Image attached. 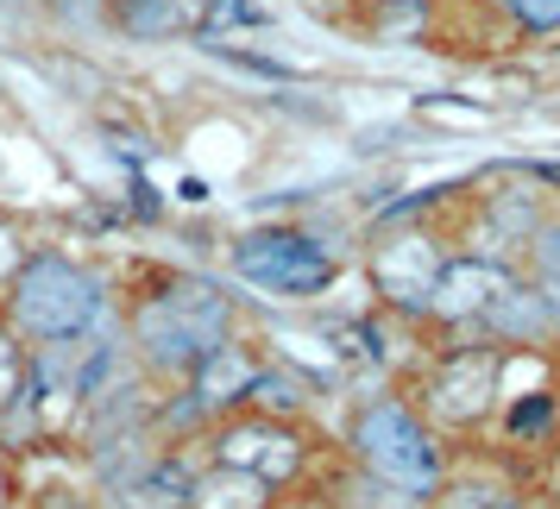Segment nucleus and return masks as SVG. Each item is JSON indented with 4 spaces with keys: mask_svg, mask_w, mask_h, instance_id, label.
Listing matches in <instances>:
<instances>
[{
    "mask_svg": "<svg viewBox=\"0 0 560 509\" xmlns=\"http://www.w3.org/2000/svg\"><path fill=\"white\" fill-rule=\"evenodd\" d=\"M233 333H240V303L202 271L145 264L120 289V340L139 358V371H152L158 383H183Z\"/></svg>",
    "mask_w": 560,
    "mask_h": 509,
    "instance_id": "f257e3e1",
    "label": "nucleus"
},
{
    "mask_svg": "<svg viewBox=\"0 0 560 509\" xmlns=\"http://www.w3.org/2000/svg\"><path fill=\"white\" fill-rule=\"evenodd\" d=\"M0 321L20 333V346H57L77 333L120 321V283L70 246H32L13 283L0 289Z\"/></svg>",
    "mask_w": 560,
    "mask_h": 509,
    "instance_id": "f03ea898",
    "label": "nucleus"
},
{
    "mask_svg": "<svg viewBox=\"0 0 560 509\" xmlns=\"http://www.w3.org/2000/svg\"><path fill=\"white\" fill-rule=\"evenodd\" d=\"M228 271L246 289L258 296H283V303H308V296H322L334 277H340V258H334L328 239H315L308 227H253L240 233L228 246Z\"/></svg>",
    "mask_w": 560,
    "mask_h": 509,
    "instance_id": "7ed1b4c3",
    "label": "nucleus"
},
{
    "mask_svg": "<svg viewBox=\"0 0 560 509\" xmlns=\"http://www.w3.org/2000/svg\"><path fill=\"white\" fill-rule=\"evenodd\" d=\"M353 453L390 484H409V490H422L434 478V447H429V428H422V415L397 396H372V403L353 415Z\"/></svg>",
    "mask_w": 560,
    "mask_h": 509,
    "instance_id": "20e7f679",
    "label": "nucleus"
},
{
    "mask_svg": "<svg viewBox=\"0 0 560 509\" xmlns=\"http://www.w3.org/2000/svg\"><path fill=\"white\" fill-rule=\"evenodd\" d=\"M107 45H196L208 26V0H102Z\"/></svg>",
    "mask_w": 560,
    "mask_h": 509,
    "instance_id": "39448f33",
    "label": "nucleus"
},
{
    "mask_svg": "<svg viewBox=\"0 0 560 509\" xmlns=\"http://www.w3.org/2000/svg\"><path fill=\"white\" fill-rule=\"evenodd\" d=\"M183 509H278V484L246 465H228V459H202L189 472Z\"/></svg>",
    "mask_w": 560,
    "mask_h": 509,
    "instance_id": "423d86ee",
    "label": "nucleus"
},
{
    "mask_svg": "<svg viewBox=\"0 0 560 509\" xmlns=\"http://www.w3.org/2000/svg\"><path fill=\"white\" fill-rule=\"evenodd\" d=\"M26 365H32V353L20 346V333L0 321V422L26 403Z\"/></svg>",
    "mask_w": 560,
    "mask_h": 509,
    "instance_id": "0eeeda50",
    "label": "nucleus"
},
{
    "mask_svg": "<svg viewBox=\"0 0 560 509\" xmlns=\"http://www.w3.org/2000/svg\"><path fill=\"white\" fill-rule=\"evenodd\" d=\"M32 246H38V239H32V221L20 214V208H7V202H0V289L13 283V271L26 264Z\"/></svg>",
    "mask_w": 560,
    "mask_h": 509,
    "instance_id": "6e6552de",
    "label": "nucleus"
},
{
    "mask_svg": "<svg viewBox=\"0 0 560 509\" xmlns=\"http://www.w3.org/2000/svg\"><path fill=\"white\" fill-rule=\"evenodd\" d=\"M504 7L523 32H555L560 26V0H504Z\"/></svg>",
    "mask_w": 560,
    "mask_h": 509,
    "instance_id": "1a4fd4ad",
    "label": "nucleus"
},
{
    "mask_svg": "<svg viewBox=\"0 0 560 509\" xmlns=\"http://www.w3.org/2000/svg\"><path fill=\"white\" fill-rule=\"evenodd\" d=\"M0 114H7V95H0Z\"/></svg>",
    "mask_w": 560,
    "mask_h": 509,
    "instance_id": "9d476101",
    "label": "nucleus"
},
{
    "mask_svg": "<svg viewBox=\"0 0 560 509\" xmlns=\"http://www.w3.org/2000/svg\"><path fill=\"white\" fill-rule=\"evenodd\" d=\"M303 7H322V0H303Z\"/></svg>",
    "mask_w": 560,
    "mask_h": 509,
    "instance_id": "9b49d317",
    "label": "nucleus"
}]
</instances>
